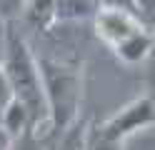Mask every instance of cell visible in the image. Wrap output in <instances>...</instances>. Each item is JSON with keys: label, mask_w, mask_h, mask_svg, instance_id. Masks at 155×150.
Listing matches in <instances>:
<instances>
[{"label": "cell", "mask_w": 155, "mask_h": 150, "mask_svg": "<svg viewBox=\"0 0 155 150\" xmlns=\"http://www.w3.org/2000/svg\"><path fill=\"white\" fill-rule=\"evenodd\" d=\"M150 98H153V100H155V83H153V93H150Z\"/></svg>", "instance_id": "16"}, {"label": "cell", "mask_w": 155, "mask_h": 150, "mask_svg": "<svg viewBox=\"0 0 155 150\" xmlns=\"http://www.w3.org/2000/svg\"><path fill=\"white\" fill-rule=\"evenodd\" d=\"M93 25H95V35L110 48L120 45L125 38L140 33V30H148L133 13L113 10V8H98V13L93 15Z\"/></svg>", "instance_id": "4"}, {"label": "cell", "mask_w": 155, "mask_h": 150, "mask_svg": "<svg viewBox=\"0 0 155 150\" xmlns=\"http://www.w3.org/2000/svg\"><path fill=\"white\" fill-rule=\"evenodd\" d=\"M20 15L30 30L48 33L55 25V0H28Z\"/></svg>", "instance_id": "6"}, {"label": "cell", "mask_w": 155, "mask_h": 150, "mask_svg": "<svg viewBox=\"0 0 155 150\" xmlns=\"http://www.w3.org/2000/svg\"><path fill=\"white\" fill-rule=\"evenodd\" d=\"M98 13V0H55V23L85 20Z\"/></svg>", "instance_id": "8"}, {"label": "cell", "mask_w": 155, "mask_h": 150, "mask_svg": "<svg viewBox=\"0 0 155 150\" xmlns=\"http://www.w3.org/2000/svg\"><path fill=\"white\" fill-rule=\"evenodd\" d=\"M10 145H13V138L0 128V150H10Z\"/></svg>", "instance_id": "15"}, {"label": "cell", "mask_w": 155, "mask_h": 150, "mask_svg": "<svg viewBox=\"0 0 155 150\" xmlns=\"http://www.w3.org/2000/svg\"><path fill=\"white\" fill-rule=\"evenodd\" d=\"M153 38H155V25H153Z\"/></svg>", "instance_id": "17"}, {"label": "cell", "mask_w": 155, "mask_h": 150, "mask_svg": "<svg viewBox=\"0 0 155 150\" xmlns=\"http://www.w3.org/2000/svg\"><path fill=\"white\" fill-rule=\"evenodd\" d=\"M85 130H88V120H78L70 128L55 138L53 150H85Z\"/></svg>", "instance_id": "9"}, {"label": "cell", "mask_w": 155, "mask_h": 150, "mask_svg": "<svg viewBox=\"0 0 155 150\" xmlns=\"http://www.w3.org/2000/svg\"><path fill=\"white\" fill-rule=\"evenodd\" d=\"M8 25L3 18H0V60H3V53H5V43H8Z\"/></svg>", "instance_id": "14"}, {"label": "cell", "mask_w": 155, "mask_h": 150, "mask_svg": "<svg viewBox=\"0 0 155 150\" xmlns=\"http://www.w3.org/2000/svg\"><path fill=\"white\" fill-rule=\"evenodd\" d=\"M10 150H45V138H38L35 133H23L13 140Z\"/></svg>", "instance_id": "10"}, {"label": "cell", "mask_w": 155, "mask_h": 150, "mask_svg": "<svg viewBox=\"0 0 155 150\" xmlns=\"http://www.w3.org/2000/svg\"><path fill=\"white\" fill-rule=\"evenodd\" d=\"M153 45H155V38H153V30H140L130 38H125L120 45H115V55H118L123 63L135 65V63H143L145 58L153 53Z\"/></svg>", "instance_id": "5"}, {"label": "cell", "mask_w": 155, "mask_h": 150, "mask_svg": "<svg viewBox=\"0 0 155 150\" xmlns=\"http://www.w3.org/2000/svg\"><path fill=\"white\" fill-rule=\"evenodd\" d=\"M0 128L15 140V138H20L23 133H33V120H30L28 110L18 103V100H10V105L5 108L3 118H0Z\"/></svg>", "instance_id": "7"}, {"label": "cell", "mask_w": 155, "mask_h": 150, "mask_svg": "<svg viewBox=\"0 0 155 150\" xmlns=\"http://www.w3.org/2000/svg\"><path fill=\"white\" fill-rule=\"evenodd\" d=\"M98 8H113V10H125V13H133L138 18V10H135L133 0H98ZM140 20V18H138Z\"/></svg>", "instance_id": "12"}, {"label": "cell", "mask_w": 155, "mask_h": 150, "mask_svg": "<svg viewBox=\"0 0 155 150\" xmlns=\"http://www.w3.org/2000/svg\"><path fill=\"white\" fill-rule=\"evenodd\" d=\"M145 128H155V100L140 95L100 123H88L85 150H123L125 140Z\"/></svg>", "instance_id": "3"}, {"label": "cell", "mask_w": 155, "mask_h": 150, "mask_svg": "<svg viewBox=\"0 0 155 150\" xmlns=\"http://www.w3.org/2000/svg\"><path fill=\"white\" fill-rule=\"evenodd\" d=\"M0 70L10 85L13 100H18L33 120V133L38 138H45L48 128V108H45V93H43V80H40V68L33 48L28 45L25 35L15 25H8V43L5 53L0 60Z\"/></svg>", "instance_id": "1"}, {"label": "cell", "mask_w": 155, "mask_h": 150, "mask_svg": "<svg viewBox=\"0 0 155 150\" xmlns=\"http://www.w3.org/2000/svg\"><path fill=\"white\" fill-rule=\"evenodd\" d=\"M25 3L28 0H0V18H3L5 23H15V20L20 18Z\"/></svg>", "instance_id": "11"}, {"label": "cell", "mask_w": 155, "mask_h": 150, "mask_svg": "<svg viewBox=\"0 0 155 150\" xmlns=\"http://www.w3.org/2000/svg\"><path fill=\"white\" fill-rule=\"evenodd\" d=\"M48 108V128L45 140H55L73 123L80 120L83 105V68L60 63L53 58H38Z\"/></svg>", "instance_id": "2"}, {"label": "cell", "mask_w": 155, "mask_h": 150, "mask_svg": "<svg viewBox=\"0 0 155 150\" xmlns=\"http://www.w3.org/2000/svg\"><path fill=\"white\" fill-rule=\"evenodd\" d=\"M10 100H13V93H10V85H8V80L3 75V70H0V118H3L5 113V108L10 105Z\"/></svg>", "instance_id": "13"}]
</instances>
